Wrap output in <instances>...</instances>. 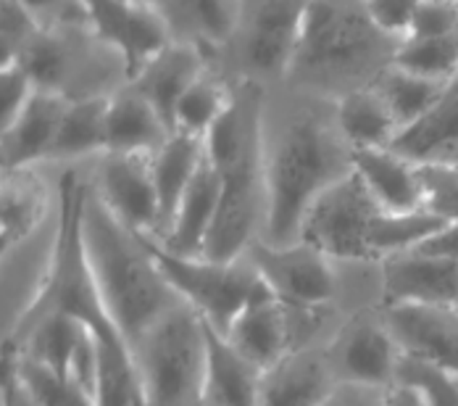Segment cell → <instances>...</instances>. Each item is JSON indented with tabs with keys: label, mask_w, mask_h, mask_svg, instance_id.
<instances>
[{
	"label": "cell",
	"mask_w": 458,
	"mask_h": 406,
	"mask_svg": "<svg viewBox=\"0 0 458 406\" xmlns=\"http://www.w3.org/2000/svg\"><path fill=\"white\" fill-rule=\"evenodd\" d=\"M208 380L206 399L219 406H259L261 369L245 359L208 322Z\"/></svg>",
	"instance_id": "cell-27"
},
{
	"label": "cell",
	"mask_w": 458,
	"mask_h": 406,
	"mask_svg": "<svg viewBox=\"0 0 458 406\" xmlns=\"http://www.w3.org/2000/svg\"><path fill=\"white\" fill-rule=\"evenodd\" d=\"M413 251H421V254H429V256H440V259H451L458 262V222L454 225H445L437 235H432L429 240H424L419 248Z\"/></svg>",
	"instance_id": "cell-41"
},
{
	"label": "cell",
	"mask_w": 458,
	"mask_h": 406,
	"mask_svg": "<svg viewBox=\"0 0 458 406\" xmlns=\"http://www.w3.org/2000/svg\"><path fill=\"white\" fill-rule=\"evenodd\" d=\"M108 100L82 98L72 100L47 164L77 167L80 161H98L108 151Z\"/></svg>",
	"instance_id": "cell-26"
},
{
	"label": "cell",
	"mask_w": 458,
	"mask_h": 406,
	"mask_svg": "<svg viewBox=\"0 0 458 406\" xmlns=\"http://www.w3.org/2000/svg\"><path fill=\"white\" fill-rule=\"evenodd\" d=\"M0 8H3L0 11V50H3L0 66H5V64L19 61L40 38L43 30L38 19L32 16V11L27 8V3L5 0Z\"/></svg>",
	"instance_id": "cell-35"
},
{
	"label": "cell",
	"mask_w": 458,
	"mask_h": 406,
	"mask_svg": "<svg viewBox=\"0 0 458 406\" xmlns=\"http://www.w3.org/2000/svg\"><path fill=\"white\" fill-rule=\"evenodd\" d=\"M225 338L261 372L272 369L290 351H295L293 315L264 280H259L250 301L232 322Z\"/></svg>",
	"instance_id": "cell-14"
},
{
	"label": "cell",
	"mask_w": 458,
	"mask_h": 406,
	"mask_svg": "<svg viewBox=\"0 0 458 406\" xmlns=\"http://www.w3.org/2000/svg\"><path fill=\"white\" fill-rule=\"evenodd\" d=\"M0 406H40V402L27 391L19 380L11 359L3 354V385H0Z\"/></svg>",
	"instance_id": "cell-40"
},
{
	"label": "cell",
	"mask_w": 458,
	"mask_h": 406,
	"mask_svg": "<svg viewBox=\"0 0 458 406\" xmlns=\"http://www.w3.org/2000/svg\"><path fill=\"white\" fill-rule=\"evenodd\" d=\"M398 383L416 385L429 406H458V377L445 375L424 361L406 357L398 367Z\"/></svg>",
	"instance_id": "cell-36"
},
{
	"label": "cell",
	"mask_w": 458,
	"mask_h": 406,
	"mask_svg": "<svg viewBox=\"0 0 458 406\" xmlns=\"http://www.w3.org/2000/svg\"><path fill=\"white\" fill-rule=\"evenodd\" d=\"M50 185L38 167L3 172L0 185V238L3 256H11L46 232L50 214Z\"/></svg>",
	"instance_id": "cell-18"
},
{
	"label": "cell",
	"mask_w": 458,
	"mask_h": 406,
	"mask_svg": "<svg viewBox=\"0 0 458 406\" xmlns=\"http://www.w3.org/2000/svg\"><path fill=\"white\" fill-rule=\"evenodd\" d=\"M458 35V3L416 0L411 38H448Z\"/></svg>",
	"instance_id": "cell-39"
},
{
	"label": "cell",
	"mask_w": 458,
	"mask_h": 406,
	"mask_svg": "<svg viewBox=\"0 0 458 406\" xmlns=\"http://www.w3.org/2000/svg\"><path fill=\"white\" fill-rule=\"evenodd\" d=\"M367 13L379 32L406 43L411 38L416 0H367Z\"/></svg>",
	"instance_id": "cell-38"
},
{
	"label": "cell",
	"mask_w": 458,
	"mask_h": 406,
	"mask_svg": "<svg viewBox=\"0 0 458 406\" xmlns=\"http://www.w3.org/2000/svg\"><path fill=\"white\" fill-rule=\"evenodd\" d=\"M88 8L92 35L122 56L130 85L174 43L156 3L90 0Z\"/></svg>",
	"instance_id": "cell-11"
},
{
	"label": "cell",
	"mask_w": 458,
	"mask_h": 406,
	"mask_svg": "<svg viewBox=\"0 0 458 406\" xmlns=\"http://www.w3.org/2000/svg\"><path fill=\"white\" fill-rule=\"evenodd\" d=\"M416 175L421 212L445 225L458 222V164H416Z\"/></svg>",
	"instance_id": "cell-34"
},
{
	"label": "cell",
	"mask_w": 458,
	"mask_h": 406,
	"mask_svg": "<svg viewBox=\"0 0 458 406\" xmlns=\"http://www.w3.org/2000/svg\"><path fill=\"white\" fill-rule=\"evenodd\" d=\"M219 203H222V175L216 172V167L206 156L195 180L190 185V190H187V195H184L174 222L169 227V232L158 243L177 256L200 259L206 240H208L214 222H216Z\"/></svg>",
	"instance_id": "cell-19"
},
{
	"label": "cell",
	"mask_w": 458,
	"mask_h": 406,
	"mask_svg": "<svg viewBox=\"0 0 458 406\" xmlns=\"http://www.w3.org/2000/svg\"><path fill=\"white\" fill-rule=\"evenodd\" d=\"M371 88L382 95V100L387 103V108L393 111V117L403 133L419 119H424L443 100V95L448 92L451 85L416 77L411 72L393 64L371 82Z\"/></svg>",
	"instance_id": "cell-29"
},
{
	"label": "cell",
	"mask_w": 458,
	"mask_h": 406,
	"mask_svg": "<svg viewBox=\"0 0 458 406\" xmlns=\"http://www.w3.org/2000/svg\"><path fill=\"white\" fill-rule=\"evenodd\" d=\"M306 3L261 0L242 3L240 24L229 46L222 50L232 58L234 82H284L298 50Z\"/></svg>",
	"instance_id": "cell-6"
},
{
	"label": "cell",
	"mask_w": 458,
	"mask_h": 406,
	"mask_svg": "<svg viewBox=\"0 0 458 406\" xmlns=\"http://www.w3.org/2000/svg\"><path fill=\"white\" fill-rule=\"evenodd\" d=\"M395 66L416 77L454 85L458 80V35L448 38H409L395 61Z\"/></svg>",
	"instance_id": "cell-31"
},
{
	"label": "cell",
	"mask_w": 458,
	"mask_h": 406,
	"mask_svg": "<svg viewBox=\"0 0 458 406\" xmlns=\"http://www.w3.org/2000/svg\"><path fill=\"white\" fill-rule=\"evenodd\" d=\"M198 406H219V404H214L211 399H203V402H200V404H198Z\"/></svg>",
	"instance_id": "cell-44"
},
{
	"label": "cell",
	"mask_w": 458,
	"mask_h": 406,
	"mask_svg": "<svg viewBox=\"0 0 458 406\" xmlns=\"http://www.w3.org/2000/svg\"><path fill=\"white\" fill-rule=\"evenodd\" d=\"M208 69H211V61L200 48L172 43L132 82V88L153 103V108L161 114V119L169 125V130L174 135V111H177L182 95Z\"/></svg>",
	"instance_id": "cell-20"
},
{
	"label": "cell",
	"mask_w": 458,
	"mask_h": 406,
	"mask_svg": "<svg viewBox=\"0 0 458 406\" xmlns=\"http://www.w3.org/2000/svg\"><path fill=\"white\" fill-rule=\"evenodd\" d=\"M140 385L148 406H198L208 380L206 319L182 304L132 349Z\"/></svg>",
	"instance_id": "cell-5"
},
{
	"label": "cell",
	"mask_w": 458,
	"mask_h": 406,
	"mask_svg": "<svg viewBox=\"0 0 458 406\" xmlns=\"http://www.w3.org/2000/svg\"><path fill=\"white\" fill-rule=\"evenodd\" d=\"M245 256L275 290L276 298L290 309L329 312L340 296V274L335 262L306 243L269 246L256 240Z\"/></svg>",
	"instance_id": "cell-10"
},
{
	"label": "cell",
	"mask_w": 458,
	"mask_h": 406,
	"mask_svg": "<svg viewBox=\"0 0 458 406\" xmlns=\"http://www.w3.org/2000/svg\"><path fill=\"white\" fill-rule=\"evenodd\" d=\"M82 243L103 307L132 351L156 322L184 301L153 259L145 238L106 209L90 180L82 209Z\"/></svg>",
	"instance_id": "cell-3"
},
{
	"label": "cell",
	"mask_w": 458,
	"mask_h": 406,
	"mask_svg": "<svg viewBox=\"0 0 458 406\" xmlns=\"http://www.w3.org/2000/svg\"><path fill=\"white\" fill-rule=\"evenodd\" d=\"M172 137L169 125L132 85L122 88L108 100V151L127 156H153Z\"/></svg>",
	"instance_id": "cell-22"
},
{
	"label": "cell",
	"mask_w": 458,
	"mask_h": 406,
	"mask_svg": "<svg viewBox=\"0 0 458 406\" xmlns=\"http://www.w3.org/2000/svg\"><path fill=\"white\" fill-rule=\"evenodd\" d=\"M335 119L353 151L393 148L395 137L401 135L393 111L371 85L340 98L335 103Z\"/></svg>",
	"instance_id": "cell-28"
},
{
	"label": "cell",
	"mask_w": 458,
	"mask_h": 406,
	"mask_svg": "<svg viewBox=\"0 0 458 406\" xmlns=\"http://www.w3.org/2000/svg\"><path fill=\"white\" fill-rule=\"evenodd\" d=\"M98 346H100V367H98L95 406H148L132 354L106 346L100 341Z\"/></svg>",
	"instance_id": "cell-33"
},
{
	"label": "cell",
	"mask_w": 458,
	"mask_h": 406,
	"mask_svg": "<svg viewBox=\"0 0 458 406\" xmlns=\"http://www.w3.org/2000/svg\"><path fill=\"white\" fill-rule=\"evenodd\" d=\"M401 46L374 27L367 3H306L301 40L284 85L293 92L337 103L369 88L393 66Z\"/></svg>",
	"instance_id": "cell-4"
},
{
	"label": "cell",
	"mask_w": 458,
	"mask_h": 406,
	"mask_svg": "<svg viewBox=\"0 0 458 406\" xmlns=\"http://www.w3.org/2000/svg\"><path fill=\"white\" fill-rule=\"evenodd\" d=\"M35 92L38 85L21 64L0 66V133L21 117Z\"/></svg>",
	"instance_id": "cell-37"
},
{
	"label": "cell",
	"mask_w": 458,
	"mask_h": 406,
	"mask_svg": "<svg viewBox=\"0 0 458 406\" xmlns=\"http://www.w3.org/2000/svg\"><path fill=\"white\" fill-rule=\"evenodd\" d=\"M337 388L324 346L295 349L261 375L259 406H324Z\"/></svg>",
	"instance_id": "cell-16"
},
{
	"label": "cell",
	"mask_w": 458,
	"mask_h": 406,
	"mask_svg": "<svg viewBox=\"0 0 458 406\" xmlns=\"http://www.w3.org/2000/svg\"><path fill=\"white\" fill-rule=\"evenodd\" d=\"M234 85L219 72L208 69L190 91L184 92L174 111V135L206 137L211 127L225 117L232 103Z\"/></svg>",
	"instance_id": "cell-30"
},
{
	"label": "cell",
	"mask_w": 458,
	"mask_h": 406,
	"mask_svg": "<svg viewBox=\"0 0 458 406\" xmlns=\"http://www.w3.org/2000/svg\"><path fill=\"white\" fill-rule=\"evenodd\" d=\"M324 354L340 385H361L387 391L398 383L403 349L390 333L385 316L377 309H364L324 341Z\"/></svg>",
	"instance_id": "cell-9"
},
{
	"label": "cell",
	"mask_w": 458,
	"mask_h": 406,
	"mask_svg": "<svg viewBox=\"0 0 458 406\" xmlns=\"http://www.w3.org/2000/svg\"><path fill=\"white\" fill-rule=\"evenodd\" d=\"M382 406H429L424 393L416 388V385H409V383H395L385 391L382 396Z\"/></svg>",
	"instance_id": "cell-43"
},
{
	"label": "cell",
	"mask_w": 458,
	"mask_h": 406,
	"mask_svg": "<svg viewBox=\"0 0 458 406\" xmlns=\"http://www.w3.org/2000/svg\"><path fill=\"white\" fill-rule=\"evenodd\" d=\"M385 391L361 388V385H340L335 396L324 406H382Z\"/></svg>",
	"instance_id": "cell-42"
},
{
	"label": "cell",
	"mask_w": 458,
	"mask_h": 406,
	"mask_svg": "<svg viewBox=\"0 0 458 406\" xmlns=\"http://www.w3.org/2000/svg\"><path fill=\"white\" fill-rule=\"evenodd\" d=\"M353 172L367 185L374 201L390 214L421 212V190L416 164L393 148L353 151Z\"/></svg>",
	"instance_id": "cell-24"
},
{
	"label": "cell",
	"mask_w": 458,
	"mask_h": 406,
	"mask_svg": "<svg viewBox=\"0 0 458 406\" xmlns=\"http://www.w3.org/2000/svg\"><path fill=\"white\" fill-rule=\"evenodd\" d=\"M69 103L72 100H66L58 92L38 88L30 106L21 111V117L8 130L0 133L3 135L0 137L3 172L32 169L38 164H47Z\"/></svg>",
	"instance_id": "cell-17"
},
{
	"label": "cell",
	"mask_w": 458,
	"mask_h": 406,
	"mask_svg": "<svg viewBox=\"0 0 458 406\" xmlns=\"http://www.w3.org/2000/svg\"><path fill=\"white\" fill-rule=\"evenodd\" d=\"M90 185L122 225L138 235H156L158 198L153 185V156L103 153L92 161Z\"/></svg>",
	"instance_id": "cell-12"
},
{
	"label": "cell",
	"mask_w": 458,
	"mask_h": 406,
	"mask_svg": "<svg viewBox=\"0 0 458 406\" xmlns=\"http://www.w3.org/2000/svg\"><path fill=\"white\" fill-rule=\"evenodd\" d=\"M379 309L432 307L458 309V262L406 251L377 264Z\"/></svg>",
	"instance_id": "cell-13"
},
{
	"label": "cell",
	"mask_w": 458,
	"mask_h": 406,
	"mask_svg": "<svg viewBox=\"0 0 458 406\" xmlns=\"http://www.w3.org/2000/svg\"><path fill=\"white\" fill-rule=\"evenodd\" d=\"M382 212L385 209L353 172L329 187L309 212L301 243L317 248L335 264H377L371 240Z\"/></svg>",
	"instance_id": "cell-8"
},
{
	"label": "cell",
	"mask_w": 458,
	"mask_h": 406,
	"mask_svg": "<svg viewBox=\"0 0 458 406\" xmlns=\"http://www.w3.org/2000/svg\"><path fill=\"white\" fill-rule=\"evenodd\" d=\"M393 151L413 164H458V80L424 119L395 137Z\"/></svg>",
	"instance_id": "cell-25"
},
{
	"label": "cell",
	"mask_w": 458,
	"mask_h": 406,
	"mask_svg": "<svg viewBox=\"0 0 458 406\" xmlns=\"http://www.w3.org/2000/svg\"><path fill=\"white\" fill-rule=\"evenodd\" d=\"M206 159V140L192 135H172L161 151L153 153V185L158 198V229L156 240H161L174 222L184 195L195 180L200 164Z\"/></svg>",
	"instance_id": "cell-23"
},
{
	"label": "cell",
	"mask_w": 458,
	"mask_h": 406,
	"mask_svg": "<svg viewBox=\"0 0 458 406\" xmlns=\"http://www.w3.org/2000/svg\"><path fill=\"white\" fill-rule=\"evenodd\" d=\"M403 354L458 377V312L432 307L379 309Z\"/></svg>",
	"instance_id": "cell-15"
},
{
	"label": "cell",
	"mask_w": 458,
	"mask_h": 406,
	"mask_svg": "<svg viewBox=\"0 0 458 406\" xmlns=\"http://www.w3.org/2000/svg\"><path fill=\"white\" fill-rule=\"evenodd\" d=\"M142 238L161 272L177 290V296L190 309L203 316L219 335H227L232 322L245 309L261 280L250 259L248 256H240L234 262L184 259L166 251L150 235Z\"/></svg>",
	"instance_id": "cell-7"
},
{
	"label": "cell",
	"mask_w": 458,
	"mask_h": 406,
	"mask_svg": "<svg viewBox=\"0 0 458 406\" xmlns=\"http://www.w3.org/2000/svg\"><path fill=\"white\" fill-rule=\"evenodd\" d=\"M234 95L225 117L211 127L206 156L222 175V203L203 256L208 262H234L261 238L267 217L264 187V122L267 88L232 82Z\"/></svg>",
	"instance_id": "cell-2"
},
{
	"label": "cell",
	"mask_w": 458,
	"mask_h": 406,
	"mask_svg": "<svg viewBox=\"0 0 458 406\" xmlns=\"http://www.w3.org/2000/svg\"><path fill=\"white\" fill-rule=\"evenodd\" d=\"M348 175H353V148L337 127L335 103L295 92V100L287 103L279 117L267 103V217L259 240L269 246L301 243L309 212Z\"/></svg>",
	"instance_id": "cell-1"
},
{
	"label": "cell",
	"mask_w": 458,
	"mask_h": 406,
	"mask_svg": "<svg viewBox=\"0 0 458 406\" xmlns=\"http://www.w3.org/2000/svg\"><path fill=\"white\" fill-rule=\"evenodd\" d=\"M169 24L172 40L200 48L208 61L222 53L237 32L242 3L227 0H190V3H156Z\"/></svg>",
	"instance_id": "cell-21"
},
{
	"label": "cell",
	"mask_w": 458,
	"mask_h": 406,
	"mask_svg": "<svg viewBox=\"0 0 458 406\" xmlns=\"http://www.w3.org/2000/svg\"><path fill=\"white\" fill-rule=\"evenodd\" d=\"M3 354L11 359L16 375H19V380L40 402V406H95L90 393H85L74 380L53 372L50 367L40 364V361L30 359V357L13 351L11 346H5Z\"/></svg>",
	"instance_id": "cell-32"
}]
</instances>
